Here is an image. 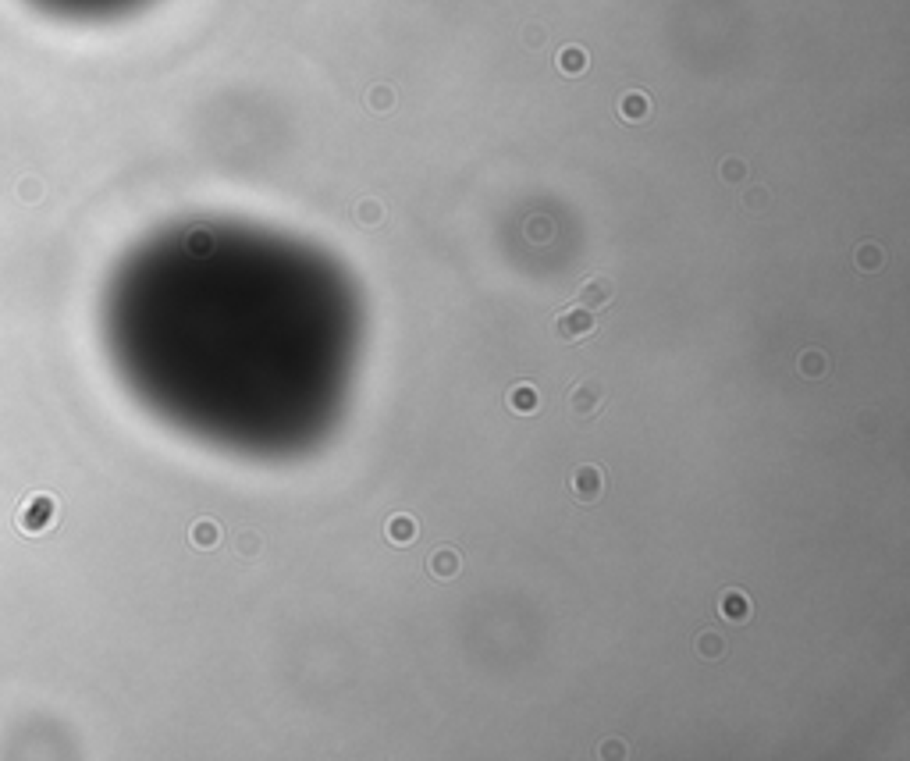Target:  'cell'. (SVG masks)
Masks as SVG:
<instances>
[{
    "instance_id": "6da1fadb",
    "label": "cell",
    "mask_w": 910,
    "mask_h": 761,
    "mask_svg": "<svg viewBox=\"0 0 910 761\" xmlns=\"http://www.w3.org/2000/svg\"><path fill=\"white\" fill-rule=\"evenodd\" d=\"M100 331L164 423L249 455L317 445L353 381L360 306L321 252L224 224L150 235L114 267Z\"/></svg>"
},
{
    "instance_id": "7a4b0ae2",
    "label": "cell",
    "mask_w": 910,
    "mask_h": 761,
    "mask_svg": "<svg viewBox=\"0 0 910 761\" xmlns=\"http://www.w3.org/2000/svg\"><path fill=\"white\" fill-rule=\"evenodd\" d=\"M26 4L61 22H114L150 8L153 0H26Z\"/></svg>"
},
{
    "instance_id": "3957f363",
    "label": "cell",
    "mask_w": 910,
    "mask_h": 761,
    "mask_svg": "<svg viewBox=\"0 0 910 761\" xmlns=\"http://www.w3.org/2000/svg\"><path fill=\"white\" fill-rule=\"evenodd\" d=\"M409 534H413V527H409V523H399V520L392 523V538H409Z\"/></svg>"
}]
</instances>
